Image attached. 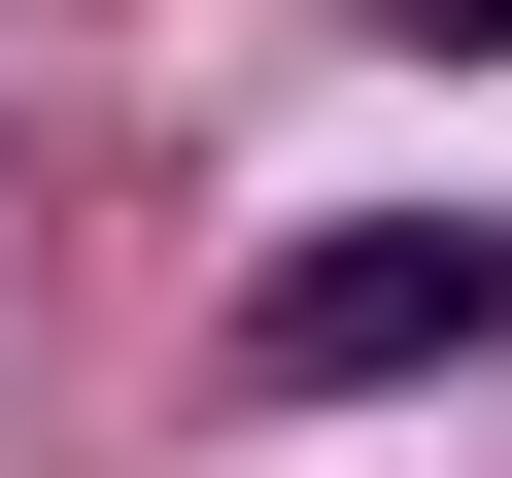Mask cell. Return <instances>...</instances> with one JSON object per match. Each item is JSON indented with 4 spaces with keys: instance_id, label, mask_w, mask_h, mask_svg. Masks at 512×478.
Segmentation results:
<instances>
[{
    "instance_id": "cell-1",
    "label": "cell",
    "mask_w": 512,
    "mask_h": 478,
    "mask_svg": "<svg viewBox=\"0 0 512 478\" xmlns=\"http://www.w3.org/2000/svg\"><path fill=\"white\" fill-rule=\"evenodd\" d=\"M478 342H512V239H478V205H342V239L239 274V410H410V376H478Z\"/></svg>"
},
{
    "instance_id": "cell-2",
    "label": "cell",
    "mask_w": 512,
    "mask_h": 478,
    "mask_svg": "<svg viewBox=\"0 0 512 478\" xmlns=\"http://www.w3.org/2000/svg\"><path fill=\"white\" fill-rule=\"evenodd\" d=\"M376 35H410V69H512V0H376Z\"/></svg>"
}]
</instances>
